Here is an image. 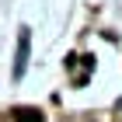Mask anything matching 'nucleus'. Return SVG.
Here are the masks:
<instances>
[{
	"instance_id": "1",
	"label": "nucleus",
	"mask_w": 122,
	"mask_h": 122,
	"mask_svg": "<svg viewBox=\"0 0 122 122\" xmlns=\"http://www.w3.org/2000/svg\"><path fill=\"white\" fill-rule=\"evenodd\" d=\"M25 63H28V28H21V38H18V63H14V80H21V73H25Z\"/></svg>"
},
{
	"instance_id": "2",
	"label": "nucleus",
	"mask_w": 122,
	"mask_h": 122,
	"mask_svg": "<svg viewBox=\"0 0 122 122\" xmlns=\"http://www.w3.org/2000/svg\"><path fill=\"white\" fill-rule=\"evenodd\" d=\"M10 115H14V122H42V112H38V108H21L18 105Z\"/></svg>"
}]
</instances>
